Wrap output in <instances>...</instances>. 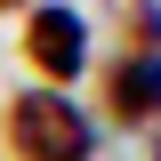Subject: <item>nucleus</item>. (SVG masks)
<instances>
[{
  "mask_svg": "<svg viewBox=\"0 0 161 161\" xmlns=\"http://www.w3.org/2000/svg\"><path fill=\"white\" fill-rule=\"evenodd\" d=\"M8 153L16 161H89L97 129L64 89H16L8 97Z\"/></svg>",
  "mask_w": 161,
  "mask_h": 161,
  "instance_id": "1",
  "label": "nucleus"
},
{
  "mask_svg": "<svg viewBox=\"0 0 161 161\" xmlns=\"http://www.w3.org/2000/svg\"><path fill=\"white\" fill-rule=\"evenodd\" d=\"M24 64L40 80H80V64H89V16L64 8V0H32V16H24Z\"/></svg>",
  "mask_w": 161,
  "mask_h": 161,
  "instance_id": "2",
  "label": "nucleus"
},
{
  "mask_svg": "<svg viewBox=\"0 0 161 161\" xmlns=\"http://www.w3.org/2000/svg\"><path fill=\"white\" fill-rule=\"evenodd\" d=\"M105 105L121 129H153V57H121L105 73Z\"/></svg>",
  "mask_w": 161,
  "mask_h": 161,
  "instance_id": "3",
  "label": "nucleus"
},
{
  "mask_svg": "<svg viewBox=\"0 0 161 161\" xmlns=\"http://www.w3.org/2000/svg\"><path fill=\"white\" fill-rule=\"evenodd\" d=\"M0 8H32V0H0Z\"/></svg>",
  "mask_w": 161,
  "mask_h": 161,
  "instance_id": "4",
  "label": "nucleus"
}]
</instances>
